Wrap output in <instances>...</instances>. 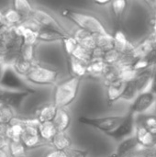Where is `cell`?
I'll return each instance as SVG.
<instances>
[{"mask_svg": "<svg viewBox=\"0 0 156 157\" xmlns=\"http://www.w3.org/2000/svg\"><path fill=\"white\" fill-rule=\"evenodd\" d=\"M63 17H66L67 19L71 20L80 29L89 32L93 35L99 36V35H108L109 34L102 22L96 17L85 14L70 9H63L62 12Z\"/></svg>", "mask_w": 156, "mask_h": 157, "instance_id": "obj_1", "label": "cell"}, {"mask_svg": "<svg viewBox=\"0 0 156 157\" xmlns=\"http://www.w3.org/2000/svg\"><path fill=\"white\" fill-rule=\"evenodd\" d=\"M81 81V77L73 75L55 86L52 103L57 109H66L74 101Z\"/></svg>", "mask_w": 156, "mask_h": 157, "instance_id": "obj_2", "label": "cell"}, {"mask_svg": "<svg viewBox=\"0 0 156 157\" xmlns=\"http://www.w3.org/2000/svg\"><path fill=\"white\" fill-rule=\"evenodd\" d=\"M0 87L9 91H28L34 94L32 89L27 83L26 79L20 76L12 67V65H5V69L0 80Z\"/></svg>", "mask_w": 156, "mask_h": 157, "instance_id": "obj_3", "label": "cell"}, {"mask_svg": "<svg viewBox=\"0 0 156 157\" xmlns=\"http://www.w3.org/2000/svg\"><path fill=\"white\" fill-rule=\"evenodd\" d=\"M124 116H108L102 118H88L81 116L78 119V121L84 125L97 129L105 134L114 131L124 120Z\"/></svg>", "mask_w": 156, "mask_h": 157, "instance_id": "obj_4", "label": "cell"}, {"mask_svg": "<svg viewBox=\"0 0 156 157\" xmlns=\"http://www.w3.org/2000/svg\"><path fill=\"white\" fill-rule=\"evenodd\" d=\"M58 75L56 70L36 64L25 79L27 82L37 86H51L55 84Z\"/></svg>", "mask_w": 156, "mask_h": 157, "instance_id": "obj_5", "label": "cell"}, {"mask_svg": "<svg viewBox=\"0 0 156 157\" xmlns=\"http://www.w3.org/2000/svg\"><path fill=\"white\" fill-rule=\"evenodd\" d=\"M23 121L25 123V127L20 138L21 143L23 144V145L26 147L27 150L39 147L43 143L39 132L40 122L37 121L36 118L31 120H23Z\"/></svg>", "mask_w": 156, "mask_h": 157, "instance_id": "obj_6", "label": "cell"}, {"mask_svg": "<svg viewBox=\"0 0 156 157\" xmlns=\"http://www.w3.org/2000/svg\"><path fill=\"white\" fill-rule=\"evenodd\" d=\"M136 129V119L135 115L131 112H128L125 115L123 121L112 132L107 133L108 136L114 139L116 142L120 143L123 140L134 136Z\"/></svg>", "mask_w": 156, "mask_h": 157, "instance_id": "obj_7", "label": "cell"}, {"mask_svg": "<svg viewBox=\"0 0 156 157\" xmlns=\"http://www.w3.org/2000/svg\"><path fill=\"white\" fill-rule=\"evenodd\" d=\"M156 97L151 90H146L144 92L140 93L136 98L132 101L129 112L132 114L143 115L145 114L151 108L155 105Z\"/></svg>", "mask_w": 156, "mask_h": 157, "instance_id": "obj_8", "label": "cell"}, {"mask_svg": "<svg viewBox=\"0 0 156 157\" xmlns=\"http://www.w3.org/2000/svg\"><path fill=\"white\" fill-rule=\"evenodd\" d=\"M30 94L33 93L28 91H9L3 89L0 98V105L8 106L15 111H17L20 109L23 100Z\"/></svg>", "mask_w": 156, "mask_h": 157, "instance_id": "obj_9", "label": "cell"}, {"mask_svg": "<svg viewBox=\"0 0 156 157\" xmlns=\"http://www.w3.org/2000/svg\"><path fill=\"white\" fill-rule=\"evenodd\" d=\"M30 18L40 27V28H47V29H55L59 30H63L62 26L58 23V21L48 12L39 9V8H34Z\"/></svg>", "mask_w": 156, "mask_h": 157, "instance_id": "obj_10", "label": "cell"}, {"mask_svg": "<svg viewBox=\"0 0 156 157\" xmlns=\"http://www.w3.org/2000/svg\"><path fill=\"white\" fill-rule=\"evenodd\" d=\"M154 65L144 70H142L140 72H137L135 76L133 77V81L135 82L139 93L148 90L149 86L151 87L153 76H154Z\"/></svg>", "mask_w": 156, "mask_h": 157, "instance_id": "obj_11", "label": "cell"}, {"mask_svg": "<svg viewBox=\"0 0 156 157\" xmlns=\"http://www.w3.org/2000/svg\"><path fill=\"white\" fill-rule=\"evenodd\" d=\"M134 136L142 148H154L156 145V136L152 134L141 124L136 123Z\"/></svg>", "mask_w": 156, "mask_h": 157, "instance_id": "obj_12", "label": "cell"}, {"mask_svg": "<svg viewBox=\"0 0 156 157\" xmlns=\"http://www.w3.org/2000/svg\"><path fill=\"white\" fill-rule=\"evenodd\" d=\"M69 35L65 33V31L55 29H47V28H40L38 32V40L51 42L57 40H63Z\"/></svg>", "mask_w": 156, "mask_h": 157, "instance_id": "obj_13", "label": "cell"}, {"mask_svg": "<svg viewBox=\"0 0 156 157\" xmlns=\"http://www.w3.org/2000/svg\"><path fill=\"white\" fill-rule=\"evenodd\" d=\"M139 144L135 138V136H131L130 138H127L125 140H123L122 142L119 143L117 150L114 154L115 157H126L129 155L130 154H131L132 152H134L135 150H137Z\"/></svg>", "mask_w": 156, "mask_h": 157, "instance_id": "obj_14", "label": "cell"}, {"mask_svg": "<svg viewBox=\"0 0 156 157\" xmlns=\"http://www.w3.org/2000/svg\"><path fill=\"white\" fill-rule=\"evenodd\" d=\"M58 132H66L71 124V116L66 109H58L56 116L53 120Z\"/></svg>", "mask_w": 156, "mask_h": 157, "instance_id": "obj_15", "label": "cell"}, {"mask_svg": "<svg viewBox=\"0 0 156 157\" xmlns=\"http://www.w3.org/2000/svg\"><path fill=\"white\" fill-rule=\"evenodd\" d=\"M25 123L23 120H18L16 118L13 122L6 127V134L10 141H20L21 135L23 133Z\"/></svg>", "mask_w": 156, "mask_h": 157, "instance_id": "obj_16", "label": "cell"}, {"mask_svg": "<svg viewBox=\"0 0 156 157\" xmlns=\"http://www.w3.org/2000/svg\"><path fill=\"white\" fill-rule=\"evenodd\" d=\"M125 83L126 82L119 79V80L112 82L107 86H108V101L109 105L113 104L117 100L120 99V96L123 91Z\"/></svg>", "mask_w": 156, "mask_h": 157, "instance_id": "obj_17", "label": "cell"}, {"mask_svg": "<svg viewBox=\"0 0 156 157\" xmlns=\"http://www.w3.org/2000/svg\"><path fill=\"white\" fill-rule=\"evenodd\" d=\"M57 110H58V109L54 106L53 103L48 104L39 109L36 119L40 123L52 122L56 116Z\"/></svg>", "mask_w": 156, "mask_h": 157, "instance_id": "obj_18", "label": "cell"}, {"mask_svg": "<svg viewBox=\"0 0 156 157\" xmlns=\"http://www.w3.org/2000/svg\"><path fill=\"white\" fill-rule=\"evenodd\" d=\"M50 144L54 148V150L66 152L68 149L71 148L72 141L66 132H58Z\"/></svg>", "mask_w": 156, "mask_h": 157, "instance_id": "obj_19", "label": "cell"}, {"mask_svg": "<svg viewBox=\"0 0 156 157\" xmlns=\"http://www.w3.org/2000/svg\"><path fill=\"white\" fill-rule=\"evenodd\" d=\"M36 64L37 63H35V62H29L18 56L12 63V67L20 76L25 78L32 71Z\"/></svg>", "mask_w": 156, "mask_h": 157, "instance_id": "obj_20", "label": "cell"}, {"mask_svg": "<svg viewBox=\"0 0 156 157\" xmlns=\"http://www.w3.org/2000/svg\"><path fill=\"white\" fill-rule=\"evenodd\" d=\"M28 19L25 18L23 16H21L17 10H15L13 7L7 9L3 14V20L5 23L10 27H17L24 23V21Z\"/></svg>", "mask_w": 156, "mask_h": 157, "instance_id": "obj_21", "label": "cell"}, {"mask_svg": "<svg viewBox=\"0 0 156 157\" xmlns=\"http://www.w3.org/2000/svg\"><path fill=\"white\" fill-rule=\"evenodd\" d=\"M110 66L101 59H97L87 65V74L93 76H103L108 73Z\"/></svg>", "mask_w": 156, "mask_h": 157, "instance_id": "obj_22", "label": "cell"}, {"mask_svg": "<svg viewBox=\"0 0 156 157\" xmlns=\"http://www.w3.org/2000/svg\"><path fill=\"white\" fill-rule=\"evenodd\" d=\"M39 132L40 135L43 142L51 143L53 137L58 133V131L53 124V122H44L40 123L39 125Z\"/></svg>", "mask_w": 156, "mask_h": 157, "instance_id": "obj_23", "label": "cell"}, {"mask_svg": "<svg viewBox=\"0 0 156 157\" xmlns=\"http://www.w3.org/2000/svg\"><path fill=\"white\" fill-rule=\"evenodd\" d=\"M136 123L143 126L147 131L156 136V115L143 114L136 119Z\"/></svg>", "mask_w": 156, "mask_h": 157, "instance_id": "obj_24", "label": "cell"}, {"mask_svg": "<svg viewBox=\"0 0 156 157\" xmlns=\"http://www.w3.org/2000/svg\"><path fill=\"white\" fill-rule=\"evenodd\" d=\"M16 119V111L6 105H0V126L7 127Z\"/></svg>", "mask_w": 156, "mask_h": 157, "instance_id": "obj_25", "label": "cell"}, {"mask_svg": "<svg viewBox=\"0 0 156 157\" xmlns=\"http://www.w3.org/2000/svg\"><path fill=\"white\" fill-rule=\"evenodd\" d=\"M12 7L17 10L21 16H23L25 18L30 17L34 7L31 6V4L27 0H16L12 2Z\"/></svg>", "mask_w": 156, "mask_h": 157, "instance_id": "obj_26", "label": "cell"}, {"mask_svg": "<svg viewBox=\"0 0 156 157\" xmlns=\"http://www.w3.org/2000/svg\"><path fill=\"white\" fill-rule=\"evenodd\" d=\"M139 94L140 93H139V91L137 89L135 82L133 81V79H131V80L127 81L125 83L123 91H122L121 96H120V99H124V100H127V101L134 100Z\"/></svg>", "mask_w": 156, "mask_h": 157, "instance_id": "obj_27", "label": "cell"}, {"mask_svg": "<svg viewBox=\"0 0 156 157\" xmlns=\"http://www.w3.org/2000/svg\"><path fill=\"white\" fill-rule=\"evenodd\" d=\"M69 67L74 76L83 77L85 75L87 74V64L74 59L72 56H69Z\"/></svg>", "mask_w": 156, "mask_h": 157, "instance_id": "obj_28", "label": "cell"}, {"mask_svg": "<svg viewBox=\"0 0 156 157\" xmlns=\"http://www.w3.org/2000/svg\"><path fill=\"white\" fill-rule=\"evenodd\" d=\"M7 151L10 157H25L28 150L21 141H9Z\"/></svg>", "mask_w": 156, "mask_h": 157, "instance_id": "obj_29", "label": "cell"}, {"mask_svg": "<svg viewBox=\"0 0 156 157\" xmlns=\"http://www.w3.org/2000/svg\"><path fill=\"white\" fill-rule=\"evenodd\" d=\"M19 56L27 61L34 62L35 61V44H22Z\"/></svg>", "mask_w": 156, "mask_h": 157, "instance_id": "obj_30", "label": "cell"}, {"mask_svg": "<svg viewBox=\"0 0 156 157\" xmlns=\"http://www.w3.org/2000/svg\"><path fill=\"white\" fill-rule=\"evenodd\" d=\"M127 6V2L124 0H116L111 2V10L117 20H120L123 16Z\"/></svg>", "mask_w": 156, "mask_h": 157, "instance_id": "obj_31", "label": "cell"}, {"mask_svg": "<svg viewBox=\"0 0 156 157\" xmlns=\"http://www.w3.org/2000/svg\"><path fill=\"white\" fill-rule=\"evenodd\" d=\"M63 45H64V48H65V52H67L68 56H71L72 53L74 52V51L75 50V48L78 45L77 40L74 39V36H68L67 38H65L63 40Z\"/></svg>", "mask_w": 156, "mask_h": 157, "instance_id": "obj_32", "label": "cell"}, {"mask_svg": "<svg viewBox=\"0 0 156 157\" xmlns=\"http://www.w3.org/2000/svg\"><path fill=\"white\" fill-rule=\"evenodd\" d=\"M126 157H154V148L137 149Z\"/></svg>", "mask_w": 156, "mask_h": 157, "instance_id": "obj_33", "label": "cell"}, {"mask_svg": "<svg viewBox=\"0 0 156 157\" xmlns=\"http://www.w3.org/2000/svg\"><path fill=\"white\" fill-rule=\"evenodd\" d=\"M65 153L68 157H87V154H88L87 151L72 148V147L70 149H68Z\"/></svg>", "mask_w": 156, "mask_h": 157, "instance_id": "obj_34", "label": "cell"}, {"mask_svg": "<svg viewBox=\"0 0 156 157\" xmlns=\"http://www.w3.org/2000/svg\"><path fill=\"white\" fill-rule=\"evenodd\" d=\"M45 157H68L66 153L63 151H58V150H52L50 153H48Z\"/></svg>", "mask_w": 156, "mask_h": 157, "instance_id": "obj_35", "label": "cell"}, {"mask_svg": "<svg viewBox=\"0 0 156 157\" xmlns=\"http://www.w3.org/2000/svg\"><path fill=\"white\" fill-rule=\"evenodd\" d=\"M150 90L154 94V96L156 97V63L154 65V76H153V81H152V85L150 87ZM155 107H156V102H155Z\"/></svg>", "mask_w": 156, "mask_h": 157, "instance_id": "obj_36", "label": "cell"}, {"mask_svg": "<svg viewBox=\"0 0 156 157\" xmlns=\"http://www.w3.org/2000/svg\"><path fill=\"white\" fill-rule=\"evenodd\" d=\"M0 157H10L7 149H2V148H0Z\"/></svg>", "mask_w": 156, "mask_h": 157, "instance_id": "obj_37", "label": "cell"}, {"mask_svg": "<svg viewBox=\"0 0 156 157\" xmlns=\"http://www.w3.org/2000/svg\"><path fill=\"white\" fill-rule=\"evenodd\" d=\"M96 5H99V6H105V5H108V4H109V3H111L110 1H108V0H106V1H95L94 2Z\"/></svg>", "mask_w": 156, "mask_h": 157, "instance_id": "obj_38", "label": "cell"}, {"mask_svg": "<svg viewBox=\"0 0 156 157\" xmlns=\"http://www.w3.org/2000/svg\"><path fill=\"white\" fill-rule=\"evenodd\" d=\"M4 69H5V64L3 63V62H1V63H0V80H1V77H2Z\"/></svg>", "mask_w": 156, "mask_h": 157, "instance_id": "obj_39", "label": "cell"}, {"mask_svg": "<svg viewBox=\"0 0 156 157\" xmlns=\"http://www.w3.org/2000/svg\"><path fill=\"white\" fill-rule=\"evenodd\" d=\"M3 14H4V12H2V11L0 10V19L3 18Z\"/></svg>", "mask_w": 156, "mask_h": 157, "instance_id": "obj_40", "label": "cell"}, {"mask_svg": "<svg viewBox=\"0 0 156 157\" xmlns=\"http://www.w3.org/2000/svg\"><path fill=\"white\" fill-rule=\"evenodd\" d=\"M154 157H156V145L155 147H154Z\"/></svg>", "mask_w": 156, "mask_h": 157, "instance_id": "obj_41", "label": "cell"}, {"mask_svg": "<svg viewBox=\"0 0 156 157\" xmlns=\"http://www.w3.org/2000/svg\"><path fill=\"white\" fill-rule=\"evenodd\" d=\"M107 157H115V155H114V154H112V155H109Z\"/></svg>", "mask_w": 156, "mask_h": 157, "instance_id": "obj_42", "label": "cell"}, {"mask_svg": "<svg viewBox=\"0 0 156 157\" xmlns=\"http://www.w3.org/2000/svg\"><path fill=\"white\" fill-rule=\"evenodd\" d=\"M1 62H2V59H1V58H0V63H1Z\"/></svg>", "mask_w": 156, "mask_h": 157, "instance_id": "obj_43", "label": "cell"}, {"mask_svg": "<svg viewBox=\"0 0 156 157\" xmlns=\"http://www.w3.org/2000/svg\"><path fill=\"white\" fill-rule=\"evenodd\" d=\"M25 157H26V156H25Z\"/></svg>", "mask_w": 156, "mask_h": 157, "instance_id": "obj_44", "label": "cell"}]
</instances>
